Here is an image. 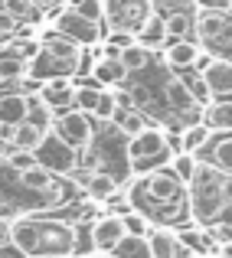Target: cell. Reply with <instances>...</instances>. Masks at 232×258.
Here are the masks:
<instances>
[{"instance_id": "6da1fadb", "label": "cell", "mask_w": 232, "mask_h": 258, "mask_svg": "<svg viewBox=\"0 0 232 258\" xmlns=\"http://www.w3.org/2000/svg\"><path fill=\"white\" fill-rule=\"evenodd\" d=\"M222 180L226 173L219 167H196L193 176V196H190V209H193L196 222H216L222 203H226V193H222Z\"/></svg>"}, {"instance_id": "7a4b0ae2", "label": "cell", "mask_w": 232, "mask_h": 258, "mask_svg": "<svg viewBox=\"0 0 232 258\" xmlns=\"http://www.w3.org/2000/svg\"><path fill=\"white\" fill-rule=\"evenodd\" d=\"M33 154H36V160L43 167H49L56 176H66V173H76L79 170V151L69 144V141H63L56 131H46L43 138H39V144L33 147Z\"/></svg>"}, {"instance_id": "3957f363", "label": "cell", "mask_w": 232, "mask_h": 258, "mask_svg": "<svg viewBox=\"0 0 232 258\" xmlns=\"http://www.w3.org/2000/svg\"><path fill=\"white\" fill-rule=\"evenodd\" d=\"M170 157V147H167V138L163 131H154V127H144V131L131 134L128 138V160L131 167H147V164H160V160Z\"/></svg>"}, {"instance_id": "277c9868", "label": "cell", "mask_w": 232, "mask_h": 258, "mask_svg": "<svg viewBox=\"0 0 232 258\" xmlns=\"http://www.w3.org/2000/svg\"><path fill=\"white\" fill-rule=\"evenodd\" d=\"M52 131H56L63 141H69L76 151H85V147L92 144V138H95L92 114H88V111H79L76 105L56 114V121H52Z\"/></svg>"}, {"instance_id": "5b68a950", "label": "cell", "mask_w": 232, "mask_h": 258, "mask_svg": "<svg viewBox=\"0 0 232 258\" xmlns=\"http://www.w3.org/2000/svg\"><path fill=\"white\" fill-rule=\"evenodd\" d=\"M147 13H151V0H105V20L111 30L138 33Z\"/></svg>"}, {"instance_id": "8992f818", "label": "cell", "mask_w": 232, "mask_h": 258, "mask_svg": "<svg viewBox=\"0 0 232 258\" xmlns=\"http://www.w3.org/2000/svg\"><path fill=\"white\" fill-rule=\"evenodd\" d=\"M56 33L76 39L79 46H92V43L101 39V23L98 20H88L85 13L76 10V7H66V10L56 17Z\"/></svg>"}, {"instance_id": "52a82bcc", "label": "cell", "mask_w": 232, "mask_h": 258, "mask_svg": "<svg viewBox=\"0 0 232 258\" xmlns=\"http://www.w3.org/2000/svg\"><path fill=\"white\" fill-rule=\"evenodd\" d=\"M141 189L151 196L154 209H160V206H167V203H173V200H180V196H183V183L177 180L173 170H151Z\"/></svg>"}, {"instance_id": "ba28073f", "label": "cell", "mask_w": 232, "mask_h": 258, "mask_svg": "<svg viewBox=\"0 0 232 258\" xmlns=\"http://www.w3.org/2000/svg\"><path fill=\"white\" fill-rule=\"evenodd\" d=\"M125 235H128V232H125V222H121V216H98V219L92 222L95 255H101V252H114V245H118Z\"/></svg>"}, {"instance_id": "9c48e42d", "label": "cell", "mask_w": 232, "mask_h": 258, "mask_svg": "<svg viewBox=\"0 0 232 258\" xmlns=\"http://www.w3.org/2000/svg\"><path fill=\"white\" fill-rule=\"evenodd\" d=\"M72 232L66 222H39V252H59V255H72Z\"/></svg>"}, {"instance_id": "30bf717a", "label": "cell", "mask_w": 232, "mask_h": 258, "mask_svg": "<svg viewBox=\"0 0 232 258\" xmlns=\"http://www.w3.org/2000/svg\"><path fill=\"white\" fill-rule=\"evenodd\" d=\"M200 79L206 82V88L216 95V98L232 95V59H206Z\"/></svg>"}, {"instance_id": "8fae6325", "label": "cell", "mask_w": 232, "mask_h": 258, "mask_svg": "<svg viewBox=\"0 0 232 258\" xmlns=\"http://www.w3.org/2000/svg\"><path fill=\"white\" fill-rule=\"evenodd\" d=\"M10 245L17 248L23 258L36 255L39 252V222L36 219H26V216L13 219L10 222Z\"/></svg>"}, {"instance_id": "7c38bea8", "label": "cell", "mask_w": 232, "mask_h": 258, "mask_svg": "<svg viewBox=\"0 0 232 258\" xmlns=\"http://www.w3.org/2000/svg\"><path fill=\"white\" fill-rule=\"evenodd\" d=\"M193 30H196V39H200V43H216V39H222V33L229 30L226 10H200L193 17Z\"/></svg>"}, {"instance_id": "4fadbf2b", "label": "cell", "mask_w": 232, "mask_h": 258, "mask_svg": "<svg viewBox=\"0 0 232 258\" xmlns=\"http://www.w3.org/2000/svg\"><path fill=\"white\" fill-rule=\"evenodd\" d=\"M17 180H20V186L30 189V193H39V196L56 193V173H52L49 167H43L39 160H36V164H30L26 170H20Z\"/></svg>"}, {"instance_id": "5bb4252c", "label": "cell", "mask_w": 232, "mask_h": 258, "mask_svg": "<svg viewBox=\"0 0 232 258\" xmlns=\"http://www.w3.org/2000/svg\"><path fill=\"white\" fill-rule=\"evenodd\" d=\"M200 59H203L200 43H193V39H187V36H177L173 46H167V66L170 69H180V72L193 69Z\"/></svg>"}, {"instance_id": "9a60e30c", "label": "cell", "mask_w": 232, "mask_h": 258, "mask_svg": "<svg viewBox=\"0 0 232 258\" xmlns=\"http://www.w3.org/2000/svg\"><path fill=\"white\" fill-rule=\"evenodd\" d=\"M39 95L49 101L52 111H63V108H72L76 82H72L69 76H56V79H49V82H43V92H39Z\"/></svg>"}, {"instance_id": "2e32d148", "label": "cell", "mask_w": 232, "mask_h": 258, "mask_svg": "<svg viewBox=\"0 0 232 258\" xmlns=\"http://www.w3.org/2000/svg\"><path fill=\"white\" fill-rule=\"evenodd\" d=\"M43 46H46V52H49L52 59L66 62L69 69H76V66H79V59H82V49H85V46H79L76 39L63 36V33H49V36L43 39Z\"/></svg>"}, {"instance_id": "e0dca14e", "label": "cell", "mask_w": 232, "mask_h": 258, "mask_svg": "<svg viewBox=\"0 0 232 258\" xmlns=\"http://www.w3.org/2000/svg\"><path fill=\"white\" fill-rule=\"evenodd\" d=\"M69 66L66 62H59V59H52L49 52H46V46H43V52H39L36 59H30L26 62V76L30 79H36V82H49V79H56V76H69Z\"/></svg>"}, {"instance_id": "ac0fdd59", "label": "cell", "mask_w": 232, "mask_h": 258, "mask_svg": "<svg viewBox=\"0 0 232 258\" xmlns=\"http://www.w3.org/2000/svg\"><path fill=\"white\" fill-rule=\"evenodd\" d=\"M163 95H167L170 108L180 111V114H196V108H200V101H196L193 92H190V82H183V79H167Z\"/></svg>"}, {"instance_id": "d6986e66", "label": "cell", "mask_w": 232, "mask_h": 258, "mask_svg": "<svg viewBox=\"0 0 232 258\" xmlns=\"http://www.w3.org/2000/svg\"><path fill=\"white\" fill-rule=\"evenodd\" d=\"M203 121L209 124V131H219V134H232V98H216L203 108Z\"/></svg>"}, {"instance_id": "ffe728a7", "label": "cell", "mask_w": 232, "mask_h": 258, "mask_svg": "<svg viewBox=\"0 0 232 258\" xmlns=\"http://www.w3.org/2000/svg\"><path fill=\"white\" fill-rule=\"evenodd\" d=\"M167 36H170V33H167V17L157 13V10L147 13V20L138 26V33H134V39H138L141 46H147V49H151V46H160Z\"/></svg>"}, {"instance_id": "44dd1931", "label": "cell", "mask_w": 232, "mask_h": 258, "mask_svg": "<svg viewBox=\"0 0 232 258\" xmlns=\"http://www.w3.org/2000/svg\"><path fill=\"white\" fill-rule=\"evenodd\" d=\"M92 76H95V82H98V85L111 88V85H121V82H125L128 69L121 66V59H114V56H98L92 62Z\"/></svg>"}, {"instance_id": "7402d4cb", "label": "cell", "mask_w": 232, "mask_h": 258, "mask_svg": "<svg viewBox=\"0 0 232 258\" xmlns=\"http://www.w3.org/2000/svg\"><path fill=\"white\" fill-rule=\"evenodd\" d=\"M151 248H154V258H183L190 255L187 248L180 245V239H177V232H170V229H154L151 226Z\"/></svg>"}, {"instance_id": "603a6c76", "label": "cell", "mask_w": 232, "mask_h": 258, "mask_svg": "<svg viewBox=\"0 0 232 258\" xmlns=\"http://www.w3.org/2000/svg\"><path fill=\"white\" fill-rule=\"evenodd\" d=\"M26 121H33L39 131H49L52 121H56V111L49 108V101L43 95H26Z\"/></svg>"}, {"instance_id": "cb8c5ba5", "label": "cell", "mask_w": 232, "mask_h": 258, "mask_svg": "<svg viewBox=\"0 0 232 258\" xmlns=\"http://www.w3.org/2000/svg\"><path fill=\"white\" fill-rule=\"evenodd\" d=\"M26 121V95H0V124H20Z\"/></svg>"}, {"instance_id": "d4e9b609", "label": "cell", "mask_w": 232, "mask_h": 258, "mask_svg": "<svg viewBox=\"0 0 232 258\" xmlns=\"http://www.w3.org/2000/svg\"><path fill=\"white\" fill-rule=\"evenodd\" d=\"M209 124L206 121H193V124H187L183 127V134H180V151H190V154H196V151H203V147L209 144Z\"/></svg>"}, {"instance_id": "484cf974", "label": "cell", "mask_w": 232, "mask_h": 258, "mask_svg": "<svg viewBox=\"0 0 232 258\" xmlns=\"http://www.w3.org/2000/svg\"><path fill=\"white\" fill-rule=\"evenodd\" d=\"M114 255H121V258H154V248H151V239H147V235H125V239L114 245Z\"/></svg>"}, {"instance_id": "4316f807", "label": "cell", "mask_w": 232, "mask_h": 258, "mask_svg": "<svg viewBox=\"0 0 232 258\" xmlns=\"http://www.w3.org/2000/svg\"><path fill=\"white\" fill-rule=\"evenodd\" d=\"M111 124L118 127L121 134H125V138H131V134H138V131H144V118H141V111L138 108H125L121 105L118 111H114V118H111Z\"/></svg>"}, {"instance_id": "83f0119b", "label": "cell", "mask_w": 232, "mask_h": 258, "mask_svg": "<svg viewBox=\"0 0 232 258\" xmlns=\"http://www.w3.org/2000/svg\"><path fill=\"white\" fill-rule=\"evenodd\" d=\"M121 66H125L128 72H141V69H147L151 66V49L147 46H141V43H131V46H125L121 49Z\"/></svg>"}, {"instance_id": "f1b7e54d", "label": "cell", "mask_w": 232, "mask_h": 258, "mask_svg": "<svg viewBox=\"0 0 232 258\" xmlns=\"http://www.w3.org/2000/svg\"><path fill=\"white\" fill-rule=\"evenodd\" d=\"M46 131H39L33 121H20V124H13V134H10V147H26V151H33V147L39 144V138H43Z\"/></svg>"}, {"instance_id": "f546056e", "label": "cell", "mask_w": 232, "mask_h": 258, "mask_svg": "<svg viewBox=\"0 0 232 258\" xmlns=\"http://www.w3.org/2000/svg\"><path fill=\"white\" fill-rule=\"evenodd\" d=\"M196 154H190V151H177L173 157H170V170L177 173V180L180 183H193V176H196Z\"/></svg>"}, {"instance_id": "4dcf8cb0", "label": "cell", "mask_w": 232, "mask_h": 258, "mask_svg": "<svg viewBox=\"0 0 232 258\" xmlns=\"http://www.w3.org/2000/svg\"><path fill=\"white\" fill-rule=\"evenodd\" d=\"M118 108H121V95L111 92V88H101L98 105H95L92 118H98V121H105V124H111V118H114V111H118Z\"/></svg>"}, {"instance_id": "1f68e13d", "label": "cell", "mask_w": 232, "mask_h": 258, "mask_svg": "<svg viewBox=\"0 0 232 258\" xmlns=\"http://www.w3.org/2000/svg\"><path fill=\"white\" fill-rule=\"evenodd\" d=\"M101 88H105V85H98V82L79 85V88H76V98H72V105H76L79 111H88V114H92V111H95V105H98Z\"/></svg>"}, {"instance_id": "d6a6232c", "label": "cell", "mask_w": 232, "mask_h": 258, "mask_svg": "<svg viewBox=\"0 0 232 258\" xmlns=\"http://www.w3.org/2000/svg\"><path fill=\"white\" fill-rule=\"evenodd\" d=\"M213 167H219L222 173L232 176V134L213 144Z\"/></svg>"}, {"instance_id": "836d02e7", "label": "cell", "mask_w": 232, "mask_h": 258, "mask_svg": "<svg viewBox=\"0 0 232 258\" xmlns=\"http://www.w3.org/2000/svg\"><path fill=\"white\" fill-rule=\"evenodd\" d=\"M121 222H125L128 235H151V222H147V216L138 213V209H128V213L121 216Z\"/></svg>"}, {"instance_id": "e575fe53", "label": "cell", "mask_w": 232, "mask_h": 258, "mask_svg": "<svg viewBox=\"0 0 232 258\" xmlns=\"http://www.w3.org/2000/svg\"><path fill=\"white\" fill-rule=\"evenodd\" d=\"M72 255H79V258H88V255H95L92 226H76V239H72Z\"/></svg>"}, {"instance_id": "d590c367", "label": "cell", "mask_w": 232, "mask_h": 258, "mask_svg": "<svg viewBox=\"0 0 232 258\" xmlns=\"http://www.w3.org/2000/svg\"><path fill=\"white\" fill-rule=\"evenodd\" d=\"M30 164H36V154L33 151H26V147H13L10 154H7V167H10V170H26V167Z\"/></svg>"}, {"instance_id": "8d00e7d4", "label": "cell", "mask_w": 232, "mask_h": 258, "mask_svg": "<svg viewBox=\"0 0 232 258\" xmlns=\"http://www.w3.org/2000/svg\"><path fill=\"white\" fill-rule=\"evenodd\" d=\"M193 30V17H190V13H170L167 17V33L170 36H187V33Z\"/></svg>"}, {"instance_id": "74e56055", "label": "cell", "mask_w": 232, "mask_h": 258, "mask_svg": "<svg viewBox=\"0 0 232 258\" xmlns=\"http://www.w3.org/2000/svg\"><path fill=\"white\" fill-rule=\"evenodd\" d=\"M13 49H17V56L23 59V62H30V59H36L39 52H43V39H36V36H23L17 46H13Z\"/></svg>"}, {"instance_id": "f35d334b", "label": "cell", "mask_w": 232, "mask_h": 258, "mask_svg": "<svg viewBox=\"0 0 232 258\" xmlns=\"http://www.w3.org/2000/svg\"><path fill=\"white\" fill-rule=\"evenodd\" d=\"M26 76V62L20 56H0V79H17Z\"/></svg>"}, {"instance_id": "ab89813d", "label": "cell", "mask_w": 232, "mask_h": 258, "mask_svg": "<svg viewBox=\"0 0 232 258\" xmlns=\"http://www.w3.org/2000/svg\"><path fill=\"white\" fill-rule=\"evenodd\" d=\"M76 10L85 13L88 20H98V23H101V20H105V0H82Z\"/></svg>"}, {"instance_id": "60d3db41", "label": "cell", "mask_w": 232, "mask_h": 258, "mask_svg": "<svg viewBox=\"0 0 232 258\" xmlns=\"http://www.w3.org/2000/svg\"><path fill=\"white\" fill-rule=\"evenodd\" d=\"M17 26H20V17H13L10 10H4V7H0V39L13 36V33H17Z\"/></svg>"}, {"instance_id": "b9f144b4", "label": "cell", "mask_w": 232, "mask_h": 258, "mask_svg": "<svg viewBox=\"0 0 232 258\" xmlns=\"http://www.w3.org/2000/svg\"><path fill=\"white\" fill-rule=\"evenodd\" d=\"M190 92H193V98L200 101V105H209V98H213V92L206 88V82H203L200 76H196V79H190Z\"/></svg>"}, {"instance_id": "7bdbcfd3", "label": "cell", "mask_w": 232, "mask_h": 258, "mask_svg": "<svg viewBox=\"0 0 232 258\" xmlns=\"http://www.w3.org/2000/svg\"><path fill=\"white\" fill-rule=\"evenodd\" d=\"M30 0H4V10H10L13 17H23V13H30Z\"/></svg>"}, {"instance_id": "ee69618b", "label": "cell", "mask_w": 232, "mask_h": 258, "mask_svg": "<svg viewBox=\"0 0 232 258\" xmlns=\"http://www.w3.org/2000/svg\"><path fill=\"white\" fill-rule=\"evenodd\" d=\"M216 235L222 242H232V222H216Z\"/></svg>"}, {"instance_id": "f6af8a7d", "label": "cell", "mask_w": 232, "mask_h": 258, "mask_svg": "<svg viewBox=\"0 0 232 258\" xmlns=\"http://www.w3.org/2000/svg\"><path fill=\"white\" fill-rule=\"evenodd\" d=\"M196 7H200V10H222L226 0H196Z\"/></svg>"}, {"instance_id": "bcb514c9", "label": "cell", "mask_w": 232, "mask_h": 258, "mask_svg": "<svg viewBox=\"0 0 232 258\" xmlns=\"http://www.w3.org/2000/svg\"><path fill=\"white\" fill-rule=\"evenodd\" d=\"M7 245H10V222L0 219V248H7Z\"/></svg>"}, {"instance_id": "7dc6e473", "label": "cell", "mask_w": 232, "mask_h": 258, "mask_svg": "<svg viewBox=\"0 0 232 258\" xmlns=\"http://www.w3.org/2000/svg\"><path fill=\"white\" fill-rule=\"evenodd\" d=\"M222 193H226V200L232 203V176L226 173V180H222Z\"/></svg>"}, {"instance_id": "c3c4849f", "label": "cell", "mask_w": 232, "mask_h": 258, "mask_svg": "<svg viewBox=\"0 0 232 258\" xmlns=\"http://www.w3.org/2000/svg\"><path fill=\"white\" fill-rule=\"evenodd\" d=\"M30 258H69V255H59V252H36V255H30Z\"/></svg>"}, {"instance_id": "681fc988", "label": "cell", "mask_w": 232, "mask_h": 258, "mask_svg": "<svg viewBox=\"0 0 232 258\" xmlns=\"http://www.w3.org/2000/svg\"><path fill=\"white\" fill-rule=\"evenodd\" d=\"M46 7H69V0H46Z\"/></svg>"}, {"instance_id": "f907efd6", "label": "cell", "mask_w": 232, "mask_h": 258, "mask_svg": "<svg viewBox=\"0 0 232 258\" xmlns=\"http://www.w3.org/2000/svg\"><path fill=\"white\" fill-rule=\"evenodd\" d=\"M98 258H121V255H114V252H101Z\"/></svg>"}, {"instance_id": "816d5d0a", "label": "cell", "mask_w": 232, "mask_h": 258, "mask_svg": "<svg viewBox=\"0 0 232 258\" xmlns=\"http://www.w3.org/2000/svg\"><path fill=\"white\" fill-rule=\"evenodd\" d=\"M183 258H203V255H193V252H190V255H183Z\"/></svg>"}, {"instance_id": "f5cc1de1", "label": "cell", "mask_w": 232, "mask_h": 258, "mask_svg": "<svg viewBox=\"0 0 232 258\" xmlns=\"http://www.w3.org/2000/svg\"><path fill=\"white\" fill-rule=\"evenodd\" d=\"M0 258H7V255H4V248H0Z\"/></svg>"}]
</instances>
